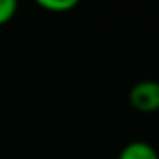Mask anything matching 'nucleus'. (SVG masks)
I'll return each mask as SVG.
<instances>
[{"label": "nucleus", "instance_id": "1", "mask_svg": "<svg viewBox=\"0 0 159 159\" xmlns=\"http://www.w3.org/2000/svg\"><path fill=\"white\" fill-rule=\"evenodd\" d=\"M127 99H129V105L139 112H144V114L157 112L159 111V81H153V79L139 81L137 84L131 86Z\"/></svg>", "mask_w": 159, "mask_h": 159}, {"label": "nucleus", "instance_id": "2", "mask_svg": "<svg viewBox=\"0 0 159 159\" xmlns=\"http://www.w3.org/2000/svg\"><path fill=\"white\" fill-rule=\"evenodd\" d=\"M116 159H159V153L146 140H131L120 150Z\"/></svg>", "mask_w": 159, "mask_h": 159}, {"label": "nucleus", "instance_id": "3", "mask_svg": "<svg viewBox=\"0 0 159 159\" xmlns=\"http://www.w3.org/2000/svg\"><path fill=\"white\" fill-rule=\"evenodd\" d=\"M38 6L52 13H62L73 10L77 6V0H38Z\"/></svg>", "mask_w": 159, "mask_h": 159}, {"label": "nucleus", "instance_id": "4", "mask_svg": "<svg viewBox=\"0 0 159 159\" xmlns=\"http://www.w3.org/2000/svg\"><path fill=\"white\" fill-rule=\"evenodd\" d=\"M15 13H17V2L15 0H0V26L10 23Z\"/></svg>", "mask_w": 159, "mask_h": 159}]
</instances>
